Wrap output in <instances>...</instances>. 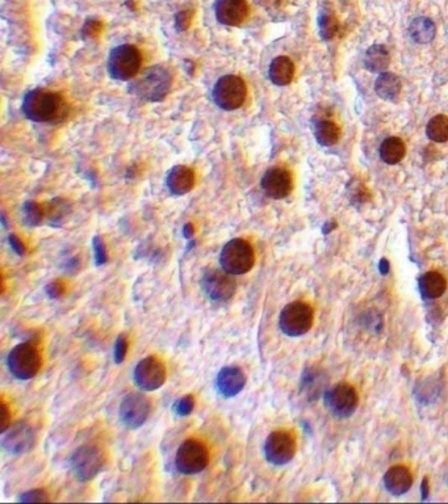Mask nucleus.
<instances>
[{
    "label": "nucleus",
    "instance_id": "1",
    "mask_svg": "<svg viewBox=\"0 0 448 504\" xmlns=\"http://www.w3.org/2000/svg\"><path fill=\"white\" fill-rule=\"evenodd\" d=\"M21 109L27 119L49 124L62 122L70 113V107L60 93L45 89L30 91L24 96Z\"/></svg>",
    "mask_w": 448,
    "mask_h": 504
},
{
    "label": "nucleus",
    "instance_id": "2",
    "mask_svg": "<svg viewBox=\"0 0 448 504\" xmlns=\"http://www.w3.org/2000/svg\"><path fill=\"white\" fill-rule=\"evenodd\" d=\"M172 75L163 66H150L140 71L128 84L132 95L148 103H160L167 98Z\"/></svg>",
    "mask_w": 448,
    "mask_h": 504
},
{
    "label": "nucleus",
    "instance_id": "3",
    "mask_svg": "<svg viewBox=\"0 0 448 504\" xmlns=\"http://www.w3.org/2000/svg\"><path fill=\"white\" fill-rule=\"evenodd\" d=\"M221 268L231 276H239L250 272L255 264V252L248 240L234 238L229 240L219 254Z\"/></svg>",
    "mask_w": 448,
    "mask_h": 504
},
{
    "label": "nucleus",
    "instance_id": "4",
    "mask_svg": "<svg viewBox=\"0 0 448 504\" xmlns=\"http://www.w3.org/2000/svg\"><path fill=\"white\" fill-rule=\"evenodd\" d=\"M142 54L133 45H120L110 51L107 70L110 78L120 82H130L141 71Z\"/></svg>",
    "mask_w": 448,
    "mask_h": 504
},
{
    "label": "nucleus",
    "instance_id": "5",
    "mask_svg": "<svg viewBox=\"0 0 448 504\" xmlns=\"http://www.w3.org/2000/svg\"><path fill=\"white\" fill-rule=\"evenodd\" d=\"M69 464L72 474L79 482H89L103 470L105 458L98 445L84 444L74 451Z\"/></svg>",
    "mask_w": 448,
    "mask_h": 504
},
{
    "label": "nucleus",
    "instance_id": "6",
    "mask_svg": "<svg viewBox=\"0 0 448 504\" xmlns=\"http://www.w3.org/2000/svg\"><path fill=\"white\" fill-rule=\"evenodd\" d=\"M41 363L40 351L30 342L13 347L7 357V366L11 375L21 381H27L36 376L40 370Z\"/></svg>",
    "mask_w": 448,
    "mask_h": 504
},
{
    "label": "nucleus",
    "instance_id": "7",
    "mask_svg": "<svg viewBox=\"0 0 448 504\" xmlns=\"http://www.w3.org/2000/svg\"><path fill=\"white\" fill-rule=\"evenodd\" d=\"M213 100L219 108L236 110L241 108L248 98V86L245 80L237 75L221 77L213 89Z\"/></svg>",
    "mask_w": 448,
    "mask_h": 504
},
{
    "label": "nucleus",
    "instance_id": "8",
    "mask_svg": "<svg viewBox=\"0 0 448 504\" xmlns=\"http://www.w3.org/2000/svg\"><path fill=\"white\" fill-rule=\"evenodd\" d=\"M210 464V451L207 445L198 439H187L180 445L175 465L178 472L184 475L199 474Z\"/></svg>",
    "mask_w": 448,
    "mask_h": 504
},
{
    "label": "nucleus",
    "instance_id": "9",
    "mask_svg": "<svg viewBox=\"0 0 448 504\" xmlns=\"http://www.w3.org/2000/svg\"><path fill=\"white\" fill-rule=\"evenodd\" d=\"M314 311L302 301L290 302L281 310L279 316L280 330L290 337L305 335L313 326Z\"/></svg>",
    "mask_w": 448,
    "mask_h": 504
},
{
    "label": "nucleus",
    "instance_id": "10",
    "mask_svg": "<svg viewBox=\"0 0 448 504\" xmlns=\"http://www.w3.org/2000/svg\"><path fill=\"white\" fill-rule=\"evenodd\" d=\"M200 287L204 295L215 302H228L234 297L237 290V284L233 276L224 269L221 271L216 268L204 271Z\"/></svg>",
    "mask_w": 448,
    "mask_h": 504
},
{
    "label": "nucleus",
    "instance_id": "11",
    "mask_svg": "<svg viewBox=\"0 0 448 504\" xmlns=\"http://www.w3.org/2000/svg\"><path fill=\"white\" fill-rule=\"evenodd\" d=\"M297 441L296 436L288 429H276L269 434L264 444V455L269 464H288L296 455Z\"/></svg>",
    "mask_w": 448,
    "mask_h": 504
},
{
    "label": "nucleus",
    "instance_id": "12",
    "mask_svg": "<svg viewBox=\"0 0 448 504\" xmlns=\"http://www.w3.org/2000/svg\"><path fill=\"white\" fill-rule=\"evenodd\" d=\"M134 384L143 392H155L165 385L167 370L160 357L149 356L141 360L133 372Z\"/></svg>",
    "mask_w": 448,
    "mask_h": 504
},
{
    "label": "nucleus",
    "instance_id": "13",
    "mask_svg": "<svg viewBox=\"0 0 448 504\" xmlns=\"http://www.w3.org/2000/svg\"><path fill=\"white\" fill-rule=\"evenodd\" d=\"M325 405L339 419H346L358 408L359 396L354 386L340 382L325 393Z\"/></svg>",
    "mask_w": 448,
    "mask_h": 504
},
{
    "label": "nucleus",
    "instance_id": "14",
    "mask_svg": "<svg viewBox=\"0 0 448 504\" xmlns=\"http://www.w3.org/2000/svg\"><path fill=\"white\" fill-rule=\"evenodd\" d=\"M151 413L149 398L141 393H130L120 405V420L129 429H137L146 423Z\"/></svg>",
    "mask_w": 448,
    "mask_h": 504
},
{
    "label": "nucleus",
    "instance_id": "15",
    "mask_svg": "<svg viewBox=\"0 0 448 504\" xmlns=\"http://www.w3.org/2000/svg\"><path fill=\"white\" fill-rule=\"evenodd\" d=\"M0 444L10 455L27 453L36 444V431L30 423L18 422L1 432Z\"/></svg>",
    "mask_w": 448,
    "mask_h": 504
},
{
    "label": "nucleus",
    "instance_id": "16",
    "mask_svg": "<svg viewBox=\"0 0 448 504\" xmlns=\"http://www.w3.org/2000/svg\"><path fill=\"white\" fill-rule=\"evenodd\" d=\"M260 187L264 195L274 200H281L289 196L293 188L292 175L288 169L283 167H272L263 175Z\"/></svg>",
    "mask_w": 448,
    "mask_h": 504
},
{
    "label": "nucleus",
    "instance_id": "17",
    "mask_svg": "<svg viewBox=\"0 0 448 504\" xmlns=\"http://www.w3.org/2000/svg\"><path fill=\"white\" fill-rule=\"evenodd\" d=\"M215 15L219 24L226 27H238L249 18V3L248 0H217Z\"/></svg>",
    "mask_w": 448,
    "mask_h": 504
},
{
    "label": "nucleus",
    "instance_id": "18",
    "mask_svg": "<svg viewBox=\"0 0 448 504\" xmlns=\"http://www.w3.org/2000/svg\"><path fill=\"white\" fill-rule=\"evenodd\" d=\"M246 375L239 366H230L222 368L216 378V386L219 394L225 398L238 396L246 385Z\"/></svg>",
    "mask_w": 448,
    "mask_h": 504
},
{
    "label": "nucleus",
    "instance_id": "19",
    "mask_svg": "<svg viewBox=\"0 0 448 504\" xmlns=\"http://www.w3.org/2000/svg\"><path fill=\"white\" fill-rule=\"evenodd\" d=\"M196 183L195 171L187 166H174L167 172L166 186L174 196H183L191 192Z\"/></svg>",
    "mask_w": 448,
    "mask_h": 504
},
{
    "label": "nucleus",
    "instance_id": "20",
    "mask_svg": "<svg viewBox=\"0 0 448 504\" xmlns=\"http://www.w3.org/2000/svg\"><path fill=\"white\" fill-rule=\"evenodd\" d=\"M413 484V475L407 466L397 465L390 467L384 475V486L392 495L407 494L411 489Z\"/></svg>",
    "mask_w": 448,
    "mask_h": 504
},
{
    "label": "nucleus",
    "instance_id": "21",
    "mask_svg": "<svg viewBox=\"0 0 448 504\" xmlns=\"http://www.w3.org/2000/svg\"><path fill=\"white\" fill-rule=\"evenodd\" d=\"M419 293L425 299H437L447 289V280L438 271H428L418 278Z\"/></svg>",
    "mask_w": 448,
    "mask_h": 504
},
{
    "label": "nucleus",
    "instance_id": "22",
    "mask_svg": "<svg viewBox=\"0 0 448 504\" xmlns=\"http://www.w3.org/2000/svg\"><path fill=\"white\" fill-rule=\"evenodd\" d=\"M295 75V65L288 57L280 56L274 58L269 69V78L275 86H288Z\"/></svg>",
    "mask_w": 448,
    "mask_h": 504
},
{
    "label": "nucleus",
    "instance_id": "23",
    "mask_svg": "<svg viewBox=\"0 0 448 504\" xmlns=\"http://www.w3.org/2000/svg\"><path fill=\"white\" fill-rule=\"evenodd\" d=\"M390 65V54L388 49L384 45H372L366 51L364 56V67L373 72V74H381L388 69Z\"/></svg>",
    "mask_w": 448,
    "mask_h": 504
},
{
    "label": "nucleus",
    "instance_id": "24",
    "mask_svg": "<svg viewBox=\"0 0 448 504\" xmlns=\"http://www.w3.org/2000/svg\"><path fill=\"white\" fill-rule=\"evenodd\" d=\"M402 89L401 79L393 72H381L375 83V91L378 98L384 100H395Z\"/></svg>",
    "mask_w": 448,
    "mask_h": 504
},
{
    "label": "nucleus",
    "instance_id": "25",
    "mask_svg": "<svg viewBox=\"0 0 448 504\" xmlns=\"http://www.w3.org/2000/svg\"><path fill=\"white\" fill-rule=\"evenodd\" d=\"M409 34L414 42L425 45L435 39L437 27L434 21L430 20L428 18H417L411 21L409 27Z\"/></svg>",
    "mask_w": 448,
    "mask_h": 504
},
{
    "label": "nucleus",
    "instance_id": "26",
    "mask_svg": "<svg viewBox=\"0 0 448 504\" xmlns=\"http://www.w3.org/2000/svg\"><path fill=\"white\" fill-rule=\"evenodd\" d=\"M407 146L402 139L399 137H389L380 146V158L387 164H397L405 158Z\"/></svg>",
    "mask_w": 448,
    "mask_h": 504
},
{
    "label": "nucleus",
    "instance_id": "27",
    "mask_svg": "<svg viewBox=\"0 0 448 504\" xmlns=\"http://www.w3.org/2000/svg\"><path fill=\"white\" fill-rule=\"evenodd\" d=\"M46 221L50 226L60 228L70 214V204L65 198H53L45 207Z\"/></svg>",
    "mask_w": 448,
    "mask_h": 504
},
{
    "label": "nucleus",
    "instance_id": "28",
    "mask_svg": "<svg viewBox=\"0 0 448 504\" xmlns=\"http://www.w3.org/2000/svg\"><path fill=\"white\" fill-rule=\"evenodd\" d=\"M314 137L321 146H333L340 137V129L334 121H319L314 128Z\"/></svg>",
    "mask_w": 448,
    "mask_h": 504
},
{
    "label": "nucleus",
    "instance_id": "29",
    "mask_svg": "<svg viewBox=\"0 0 448 504\" xmlns=\"http://www.w3.org/2000/svg\"><path fill=\"white\" fill-rule=\"evenodd\" d=\"M21 214H23L24 224L30 228L40 226L41 224L44 222V219H46L45 207L36 201H32V200L24 202V205L21 208Z\"/></svg>",
    "mask_w": 448,
    "mask_h": 504
},
{
    "label": "nucleus",
    "instance_id": "30",
    "mask_svg": "<svg viewBox=\"0 0 448 504\" xmlns=\"http://www.w3.org/2000/svg\"><path fill=\"white\" fill-rule=\"evenodd\" d=\"M426 136L428 139L437 143H444L448 141V117L444 115H438L428 121L426 127Z\"/></svg>",
    "mask_w": 448,
    "mask_h": 504
},
{
    "label": "nucleus",
    "instance_id": "31",
    "mask_svg": "<svg viewBox=\"0 0 448 504\" xmlns=\"http://www.w3.org/2000/svg\"><path fill=\"white\" fill-rule=\"evenodd\" d=\"M319 34L324 40H330L334 37V34L338 30V21L335 16L330 12L322 11L319 15Z\"/></svg>",
    "mask_w": 448,
    "mask_h": 504
},
{
    "label": "nucleus",
    "instance_id": "32",
    "mask_svg": "<svg viewBox=\"0 0 448 504\" xmlns=\"http://www.w3.org/2000/svg\"><path fill=\"white\" fill-rule=\"evenodd\" d=\"M103 30V22L98 19H87L83 28H82V39L83 40H94L98 39Z\"/></svg>",
    "mask_w": 448,
    "mask_h": 504
},
{
    "label": "nucleus",
    "instance_id": "33",
    "mask_svg": "<svg viewBox=\"0 0 448 504\" xmlns=\"http://www.w3.org/2000/svg\"><path fill=\"white\" fill-rule=\"evenodd\" d=\"M18 500L23 503H45V502H49L50 498L45 490L34 489V490L23 493Z\"/></svg>",
    "mask_w": 448,
    "mask_h": 504
},
{
    "label": "nucleus",
    "instance_id": "34",
    "mask_svg": "<svg viewBox=\"0 0 448 504\" xmlns=\"http://www.w3.org/2000/svg\"><path fill=\"white\" fill-rule=\"evenodd\" d=\"M195 408V396L192 394L181 396L174 405L175 414L179 416H188Z\"/></svg>",
    "mask_w": 448,
    "mask_h": 504
},
{
    "label": "nucleus",
    "instance_id": "35",
    "mask_svg": "<svg viewBox=\"0 0 448 504\" xmlns=\"http://www.w3.org/2000/svg\"><path fill=\"white\" fill-rule=\"evenodd\" d=\"M92 247H94V257H95V264L96 266H104L108 261V254H107V247L103 242L101 237H95L92 239Z\"/></svg>",
    "mask_w": 448,
    "mask_h": 504
},
{
    "label": "nucleus",
    "instance_id": "36",
    "mask_svg": "<svg viewBox=\"0 0 448 504\" xmlns=\"http://www.w3.org/2000/svg\"><path fill=\"white\" fill-rule=\"evenodd\" d=\"M128 354V337L125 335H120L115 343V363L121 364Z\"/></svg>",
    "mask_w": 448,
    "mask_h": 504
},
{
    "label": "nucleus",
    "instance_id": "37",
    "mask_svg": "<svg viewBox=\"0 0 448 504\" xmlns=\"http://www.w3.org/2000/svg\"><path fill=\"white\" fill-rule=\"evenodd\" d=\"M193 16V11L184 10L180 11L179 13H177L175 16V28L178 32H184L189 28L191 20Z\"/></svg>",
    "mask_w": 448,
    "mask_h": 504
},
{
    "label": "nucleus",
    "instance_id": "38",
    "mask_svg": "<svg viewBox=\"0 0 448 504\" xmlns=\"http://www.w3.org/2000/svg\"><path fill=\"white\" fill-rule=\"evenodd\" d=\"M45 292L49 298H60L65 293V284L60 280H54L45 287Z\"/></svg>",
    "mask_w": 448,
    "mask_h": 504
},
{
    "label": "nucleus",
    "instance_id": "39",
    "mask_svg": "<svg viewBox=\"0 0 448 504\" xmlns=\"http://www.w3.org/2000/svg\"><path fill=\"white\" fill-rule=\"evenodd\" d=\"M8 243H10L11 248L13 250V252H15L16 255H19V257L25 255L27 247L24 246V243H23V240H21L20 238L11 234L10 237H8Z\"/></svg>",
    "mask_w": 448,
    "mask_h": 504
},
{
    "label": "nucleus",
    "instance_id": "40",
    "mask_svg": "<svg viewBox=\"0 0 448 504\" xmlns=\"http://www.w3.org/2000/svg\"><path fill=\"white\" fill-rule=\"evenodd\" d=\"M11 425V414L4 401H1V428L0 432H4Z\"/></svg>",
    "mask_w": 448,
    "mask_h": 504
},
{
    "label": "nucleus",
    "instance_id": "41",
    "mask_svg": "<svg viewBox=\"0 0 448 504\" xmlns=\"http://www.w3.org/2000/svg\"><path fill=\"white\" fill-rule=\"evenodd\" d=\"M193 231H195L193 225H192V224H187V225L183 228V235H184L186 239H191L192 235H193Z\"/></svg>",
    "mask_w": 448,
    "mask_h": 504
},
{
    "label": "nucleus",
    "instance_id": "42",
    "mask_svg": "<svg viewBox=\"0 0 448 504\" xmlns=\"http://www.w3.org/2000/svg\"><path fill=\"white\" fill-rule=\"evenodd\" d=\"M378 269H380L381 275H388L389 261L388 260H387V259H381V261H380V266H378Z\"/></svg>",
    "mask_w": 448,
    "mask_h": 504
},
{
    "label": "nucleus",
    "instance_id": "43",
    "mask_svg": "<svg viewBox=\"0 0 448 504\" xmlns=\"http://www.w3.org/2000/svg\"><path fill=\"white\" fill-rule=\"evenodd\" d=\"M421 489H422V499L425 500L426 498H428V478H425L423 481H422V486H421Z\"/></svg>",
    "mask_w": 448,
    "mask_h": 504
},
{
    "label": "nucleus",
    "instance_id": "44",
    "mask_svg": "<svg viewBox=\"0 0 448 504\" xmlns=\"http://www.w3.org/2000/svg\"><path fill=\"white\" fill-rule=\"evenodd\" d=\"M334 228H337V225H335V224H334V225H331L329 222L328 225H325V226H324V233H325V234H328V233H330V231H331V230Z\"/></svg>",
    "mask_w": 448,
    "mask_h": 504
}]
</instances>
